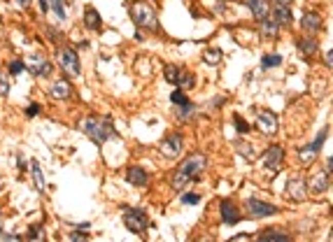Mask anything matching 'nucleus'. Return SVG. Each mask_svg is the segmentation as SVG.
Returning <instances> with one entry per match:
<instances>
[{"mask_svg":"<svg viewBox=\"0 0 333 242\" xmlns=\"http://www.w3.org/2000/svg\"><path fill=\"white\" fill-rule=\"evenodd\" d=\"M205 163H207L205 156H201V154H193V156H189L187 161H182L180 168L175 170V175H172V189L182 191L189 182L198 179V175L205 170Z\"/></svg>","mask_w":333,"mask_h":242,"instance_id":"1","label":"nucleus"},{"mask_svg":"<svg viewBox=\"0 0 333 242\" xmlns=\"http://www.w3.org/2000/svg\"><path fill=\"white\" fill-rule=\"evenodd\" d=\"M82 131L96 145H103V142H107L114 135V126H112L110 119H84L82 121Z\"/></svg>","mask_w":333,"mask_h":242,"instance_id":"2","label":"nucleus"},{"mask_svg":"<svg viewBox=\"0 0 333 242\" xmlns=\"http://www.w3.org/2000/svg\"><path fill=\"white\" fill-rule=\"evenodd\" d=\"M124 224H126V228L131 233L142 235L149 228V217L142 210H124Z\"/></svg>","mask_w":333,"mask_h":242,"instance_id":"3","label":"nucleus"},{"mask_svg":"<svg viewBox=\"0 0 333 242\" xmlns=\"http://www.w3.org/2000/svg\"><path fill=\"white\" fill-rule=\"evenodd\" d=\"M131 16L135 21V26H140V28H154L156 26V14L147 3H135L131 7Z\"/></svg>","mask_w":333,"mask_h":242,"instance_id":"4","label":"nucleus"},{"mask_svg":"<svg viewBox=\"0 0 333 242\" xmlns=\"http://www.w3.org/2000/svg\"><path fill=\"white\" fill-rule=\"evenodd\" d=\"M326 128H324L322 133H319V137H315L310 145H305V147H301L298 149V161H301V166H305L308 168L310 163L317 158V154H319V149H322V145H324V137H326Z\"/></svg>","mask_w":333,"mask_h":242,"instance_id":"5","label":"nucleus"},{"mask_svg":"<svg viewBox=\"0 0 333 242\" xmlns=\"http://www.w3.org/2000/svg\"><path fill=\"white\" fill-rule=\"evenodd\" d=\"M261 161L268 170H280V168H282V161H284V149L282 147H268V149L263 151Z\"/></svg>","mask_w":333,"mask_h":242,"instance_id":"6","label":"nucleus"},{"mask_svg":"<svg viewBox=\"0 0 333 242\" xmlns=\"http://www.w3.org/2000/svg\"><path fill=\"white\" fill-rule=\"evenodd\" d=\"M61 68H63V70H66L70 77H77L82 72L80 58H77L75 49H63V51H61Z\"/></svg>","mask_w":333,"mask_h":242,"instance_id":"7","label":"nucleus"},{"mask_svg":"<svg viewBox=\"0 0 333 242\" xmlns=\"http://www.w3.org/2000/svg\"><path fill=\"white\" fill-rule=\"evenodd\" d=\"M257 126L261 133L266 135H275L278 133V116L272 114L270 110H261L259 112V119H257Z\"/></svg>","mask_w":333,"mask_h":242,"instance_id":"8","label":"nucleus"},{"mask_svg":"<svg viewBox=\"0 0 333 242\" xmlns=\"http://www.w3.org/2000/svg\"><path fill=\"white\" fill-rule=\"evenodd\" d=\"M247 210L252 217H272L275 212H278V207L270 205V203H263L259 200V198H249L247 200Z\"/></svg>","mask_w":333,"mask_h":242,"instance_id":"9","label":"nucleus"},{"mask_svg":"<svg viewBox=\"0 0 333 242\" xmlns=\"http://www.w3.org/2000/svg\"><path fill=\"white\" fill-rule=\"evenodd\" d=\"M305 187L310 189V193L319 196V193H324L328 187H331V175H328V172H317V175L310 177V182L305 184Z\"/></svg>","mask_w":333,"mask_h":242,"instance_id":"10","label":"nucleus"},{"mask_svg":"<svg viewBox=\"0 0 333 242\" xmlns=\"http://www.w3.org/2000/svg\"><path fill=\"white\" fill-rule=\"evenodd\" d=\"M287 196L293 198V200H303V198L308 196V187H305L303 177H291L287 182Z\"/></svg>","mask_w":333,"mask_h":242,"instance_id":"11","label":"nucleus"},{"mask_svg":"<svg viewBox=\"0 0 333 242\" xmlns=\"http://www.w3.org/2000/svg\"><path fill=\"white\" fill-rule=\"evenodd\" d=\"M180 151H182V135H170L166 137V140L161 142V154L168 158H175L180 156Z\"/></svg>","mask_w":333,"mask_h":242,"instance_id":"12","label":"nucleus"},{"mask_svg":"<svg viewBox=\"0 0 333 242\" xmlns=\"http://www.w3.org/2000/svg\"><path fill=\"white\" fill-rule=\"evenodd\" d=\"M126 179L131 182V184H135V187H147V182H149V177H147V172L142 170V168L133 166L126 170Z\"/></svg>","mask_w":333,"mask_h":242,"instance_id":"13","label":"nucleus"},{"mask_svg":"<svg viewBox=\"0 0 333 242\" xmlns=\"http://www.w3.org/2000/svg\"><path fill=\"white\" fill-rule=\"evenodd\" d=\"M222 219H224V224H228V226L238 224V219H240V214H238V207L233 205L231 200H224L222 203Z\"/></svg>","mask_w":333,"mask_h":242,"instance_id":"14","label":"nucleus"},{"mask_svg":"<svg viewBox=\"0 0 333 242\" xmlns=\"http://www.w3.org/2000/svg\"><path fill=\"white\" fill-rule=\"evenodd\" d=\"M272 19L278 21V26H289L291 24V10H289V5H275L272 7Z\"/></svg>","mask_w":333,"mask_h":242,"instance_id":"15","label":"nucleus"},{"mask_svg":"<svg viewBox=\"0 0 333 242\" xmlns=\"http://www.w3.org/2000/svg\"><path fill=\"white\" fill-rule=\"evenodd\" d=\"M247 7L252 10V14H254V19H266L268 14H270V10H268V5H266V0H247Z\"/></svg>","mask_w":333,"mask_h":242,"instance_id":"16","label":"nucleus"},{"mask_svg":"<svg viewBox=\"0 0 333 242\" xmlns=\"http://www.w3.org/2000/svg\"><path fill=\"white\" fill-rule=\"evenodd\" d=\"M84 26L91 30H98L101 28V14H98V10H93V7H84Z\"/></svg>","mask_w":333,"mask_h":242,"instance_id":"17","label":"nucleus"},{"mask_svg":"<svg viewBox=\"0 0 333 242\" xmlns=\"http://www.w3.org/2000/svg\"><path fill=\"white\" fill-rule=\"evenodd\" d=\"M301 26L305 30H310V33H315V30L322 28V19H319V14H315V12H305L301 19Z\"/></svg>","mask_w":333,"mask_h":242,"instance_id":"18","label":"nucleus"},{"mask_svg":"<svg viewBox=\"0 0 333 242\" xmlns=\"http://www.w3.org/2000/svg\"><path fill=\"white\" fill-rule=\"evenodd\" d=\"M259 240L261 242H289V235L282 231H275V228H268V231L259 233Z\"/></svg>","mask_w":333,"mask_h":242,"instance_id":"19","label":"nucleus"},{"mask_svg":"<svg viewBox=\"0 0 333 242\" xmlns=\"http://www.w3.org/2000/svg\"><path fill=\"white\" fill-rule=\"evenodd\" d=\"M49 93L54 98H61V100H63V98L70 96V84H68L66 79H56V84L49 89Z\"/></svg>","mask_w":333,"mask_h":242,"instance_id":"20","label":"nucleus"},{"mask_svg":"<svg viewBox=\"0 0 333 242\" xmlns=\"http://www.w3.org/2000/svg\"><path fill=\"white\" fill-rule=\"evenodd\" d=\"M261 28H263V35H268V37H278V33H280V26H278V21L275 19H261Z\"/></svg>","mask_w":333,"mask_h":242,"instance_id":"21","label":"nucleus"},{"mask_svg":"<svg viewBox=\"0 0 333 242\" xmlns=\"http://www.w3.org/2000/svg\"><path fill=\"white\" fill-rule=\"evenodd\" d=\"M30 175H33V182H35L37 191H45V177H42V170L37 163H30Z\"/></svg>","mask_w":333,"mask_h":242,"instance_id":"22","label":"nucleus"},{"mask_svg":"<svg viewBox=\"0 0 333 242\" xmlns=\"http://www.w3.org/2000/svg\"><path fill=\"white\" fill-rule=\"evenodd\" d=\"M193 82H196V77L191 75V72H180V75H177V82L175 84L177 86H182V89H193Z\"/></svg>","mask_w":333,"mask_h":242,"instance_id":"23","label":"nucleus"},{"mask_svg":"<svg viewBox=\"0 0 333 242\" xmlns=\"http://www.w3.org/2000/svg\"><path fill=\"white\" fill-rule=\"evenodd\" d=\"M30 72L37 77H47L51 72V63L49 60H40V63H35V66H30Z\"/></svg>","mask_w":333,"mask_h":242,"instance_id":"24","label":"nucleus"},{"mask_svg":"<svg viewBox=\"0 0 333 242\" xmlns=\"http://www.w3.org/2000/svg\"><path fill=\"white\" fill-rule=\"evenodd\" d=\"M203 58H205V63H210V66H219V60H222V51H219V49H205Z\"/></svg>","mask_w":333,"mask_h":242,"instance_id":"25","label":"nucleus"},{"mask_svg":"<svg viewBox=\"0 0 333 242\" xmlns=\"http://www.w3.org/2000/svg\"><path fill=\"white\" fill-rule=\"evenodd\" d=\"M298 47H301V51L305 56H312L317 51V42L315 40H298Z\"/></svg>","mask_w":333,"mask_h":242,"instance_id":"26","label":"nucleus"},{"mask_svg":"<svg viewBox=\"0 0 333 242\" xmlns=\"http://www.w3.org/2000/svg\"><path fill=\"white\" fill-rule=\"evenodd\" d=\"M280 63H282V58H280L278 54H266L261 58V66L263 68H275V66H280Z\"/></svg>","mask_w":333,"mask_h":242,"instance_id":"27","label":"nucleus"},{"mask_svg":"<svg viewBox=\"0 0 333 242\" xmlns=\"http://www.w3.org/2000/svg\"><path fill=\"white\" fill-rule=\"evenodd\" d=\"M170 100L175 103L177 107H182V105H187V96H184V93H182V91H172V96H170Z\"/></svg>","mask_w":333,"mask_h":242,"instance_id":"28","label":"nucleus"},{"mask_svg":"<svg viewBox=\"0 0 333 242\" xmlns=\"http://www.w3.org/2000/svg\"><path fill=\"white\" fill-rule=\"evenodd\" d=\"M51 10L56 12L58 19H66V10H63V0H51Z\"/></svg>","mask_w":333,"mask_h":242,"instance_id":"29","label":"nucleus"},{"mask_svg":"<svg viewBox=\"0 0 333 242\" xmlns=\"http://www.w3.org/2000/svg\"><path fill=\"white\" fill-rule=\"evenodd\" d=\"M163 75H166V79L170 82V84H175V82H177V75H180V70H177L175 66H168V68H166V72H163Z\"/></svg>","mask_w":333,"mask_h":242,"instance_id":"30","label":"nucleus"},{"mask_svg":"<svg viewBox=\"0 0 333 242\" xmlns=\"http://www.w3.org/2000/svg\"><path fill=\"white\" fill-rule=\"evenodd\" d=\"M7 93H10V82H7V77L0 72V98H5Z\"/></svg>","mask_w":333,"mask_h":242,"instance_id":"31","label":"nucleus"},{"mask_svg":"<svg viewBox=\"0 0 333 242\" xmlns=\"http://www.w3.org/2000/svg\"><path fill=\"white\" fill-rule=\"evenodd\" d=\"M26 66H24V60H12L10 63V72L12 75H19V72H24Z\"/></svg>","mask_w":333,"mask_h":242,"instance_id":"32","label":"nucleus"},{"mask_svg":"<svg viewBox=\"0 0 333 242\" xmlns=\"http://www.w3.org/2000/svg\"><path fill=\"white\" fill-rule=\"evenodd\" d=\"M182 200L189 203V205H198V203H201V196H198V193H184Z\"/></svg>","mask_w":333,"mask_h":242,"instance_id":"33","label":"nucleus"},{"mask_svg":"<svg viewBox=\"0 0 333 242\" xmlns=\"http://www.w3.org/2000/svg\"><path fill=\"white\" fill-rule=\"evenodd\" d=\"M26 237H28V240H42V228L40 226H37V228H30Z\"/></svg>","mask_w":333,"mask_h":242,"instance_id":"34","label":"nucleus"},{"mask_svg":"<svg viewBox=\"0 0 333 242\" xmlns=\"http://www.w3.org/2000/svg\"><path fill=\"white\" fill-rule=\"evenodd\" d=\"M233 121H236V128H238L240 133H247V131H249V126H247V124H245V121H242L238 114H236V119H233Z\"/></svg>","mask_w":333,"mask_h":242,"instance_id":"35","label":"nucleus"},{"mask_svg":"<svg viewBox=\"0 0 333 242\" xmlns=\"http://www.w3.org/2000/svg\"><path fill=\"white\" fill-rule=\"evenodd\" d=\"M37 110H40V107H37V105H30L28 110H26V114H28V116H33V114H37Z\"/></svg>","mask_w":333,"mask_h":242,"instance_id":"36","label":"nucleus"},{"mask_svg":"<svg viewBox=\"0 0 333 242\" xmlns=\"http://www.w3.org/2000/svg\"><path fill=\"white\" fill-rule=\"evenodd\" d=\"M70 240H89V237H86V235H82V233H72V235H70Z\"/></svg>","mask_w":333,"mask_h":242,"instance_id":"37","label":"nucleus"},{"mask_svg":"<svg viewBox=\"0 0 333 242\" xmlns=\"http://www.w3.org/2000/svg\"><path fill=\"white\" fill-rule=\"evenodd\" d=\"M326 172H328V175H331V172H333V161H331V158H328V161H326Z\"/></svg>","mask_w":333,"mask_h":242,"instance_id":"38","label":"nucleus"},{"mask_svg":"<svg viewBox=\"0 0 333 242\" xmlns=\"http://www.w3.org/2000/svg\"><path fill=\"white\" fill-rule=\"evenodd\" d=\"M16 3H19L21 7H28V5H30V0H16Z\"/></svg>","mask_w":333,"mask_h":242,"instance_id":"39","label":"nucleus"},{"mask_svg":"<svg viewBox=\"0 0 333 242\" xmlns=\"http://www.w3.org/2000/svg\"><path fill=\"white\" fill-rule=\"evenodd\" d=\"M275 3H280V5H291V0H275Z\"/></svg>","mask_w":333,"mask_h":242,"instance_id":"40","label":"nucleus"}]
</instances>
